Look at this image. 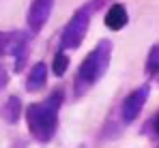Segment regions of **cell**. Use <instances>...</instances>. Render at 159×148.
I'll return each mask as SVG.
<instances>
[{
  "label": "cell",
  "mask_w": 159,
  "mask_h": 148,
  "mask_svg": "<svg viewBox=\"0 0 159 148\" xmlns=\"http://www.w3.org/2000/svg\"><path fill=\"white\" fill-rule=\"evenodd\" d=\"M127 24H129L127 7H125V4H120V2H114V4L107 9V13H106V26L110 28V30L118 32V30H123Z\"/></svg>",
  "instance_id": "cell-7"
},
{
  "label": "cell",
  "mask_w": 159,
  "mask_h": 148,
  "mask_svg": "<svg viewBox=\"0 0 159 148\" xmlns=\"http://www.w3.org/2000/svg\"><path fill=\"white\" fill-rule=\"evenodd\" d=\"M7 84H9V73H7V69L0 65V92L7 88Z\"/></svg>",
  "instance_id": "cell-14"
},
{
  "label": "cell",
  "mask_w": 159,
  "mask_h": 148,
  "mask_svg": "<svg viewBox=\"0 0 159 148\" xmlns=\"http://www.w3.org/2000/svg\"><path fill=\"white\" fill-rule=\"evenodd\" d=\"M110 60H112V41H99L95 49L82 60L78 73H75V82H73V95L75 97H84L110 69Z\"/></svg>",
  "instance_id": "cell-2"
},
{
  "label": "cell",
  "mask_w": 159,
  "mask_h": 148,
  "mask_svg": "<svg viewBox=\"0 0 159 148\" xmlns=\"http://www.w3.org/2000/svg\"><path fill=\"white\" fill-rule=\"evenodd\" d=\"M54 9V0H32L30 9L26 15V24L30 28V32H39L43 26L48 24L50 15Z\"/></svg>",
  "instance_id": "cell-5"
},
{
  "label": "cell",
  "mask_w": 159,
  "mask_h": 148,
  "mask_svg": "<svg viewBox=\"0 0 159 148\" xmlns=\"http://www.w3.org/2000/svg\"><path fill=\"white\" fill-rule=\"evenodd\" d=\"M67 69H69V56L62 49H58V54L54 56V62H52V73L56 77H62L67 73Z\"/></svg>",
  "instance_id": "cell-11"
},
{
  "label": "cell",
  "mask_w": 159,
  "mask_h": 148,
  "mask_svg": "<svg viewBox=\"0 0 159 148\" xmlns=\"http://www.w3.org/2000/svg\"><path fill=\"white\" fill-rule=\"evenodd\" d=\"M48 84V67L45 62H34L26 77V90L28 92H41Z\"/></svg>",
  "instance_id": "cell-8"
},
{
  "label": "cell",
  "mask_w": 159,
  "mask_h": 148,
  "mask_svg": "<svg viewBox=\"0 0 159 148\" xmlns=\"http://www.w3.org/2000/svg\"><path fill=\"white\" fill-rule=\"evenodd\" d=\"M15 39H17V30H13V32H0V58L11 54V49L15 45Z\"/></svg>",
  "instance_id": "cell-12"
},
{
  "label": "cell",
  "mask_w": 159,
  "mask_h": 148,
  "mask_svg": "<svg viewBox=\"0 0 159 148\" xmlns=\"http://www.w3.org/2000/svg\"><path fill=\"white\" fill-rule=\"evenodd\" d=\"M148 97H151V84H142V86L133 88L131 92L123 99V103H120V120L125 124H131L142 114Z\"/></svg>",
  "instance_id": "cell-4"
},
{
  "label": "cell",
  "mask_w": 159,
  "mask_h": 148,
  "mask_svg": "<svg viewBox=\"0 0 159 148\" xmlns=\"http://www.w3.org/2000/svg\"><path fill=\"white\" fill-rule=\"evenodd\" d=\"M11 56L15 58V65H13L15 73L24 71V67H26V62H28V56H30V34L28 32L17 30V39H15L13 49H11Z\"/></svg>",
  "instance_id": "cell-6"
},
{
  "label": "cell",
  "mask_w": 159,
  "mask_h": 148,
  "mask_svg": "<svg viewBox=\"0 0 159 148\" xmlns=\"http://www.w3.org/2000/svg\"><path fill=\"white\" fill-rule=\"evenodd\" d=\"M65 101V90L56 88L50 92V97L39 103H30L26 107V124L28 131L32 135V140H37L39 144H48L52 142L56 131H58V114Z\"/></svg>",
  "instance_id": "cell-1"
},
{
  "label": "cell",
  "mask_w": 159,
  "mask_h": 148,
  "mask_svg": "<svg viewBox=\"0 0 159 148\" xmlns=\"http://www.w3.org/2000/svg\"><path fill=\"white\" fill-rule=\"evenodd\" d=\"M20 116H22V99L17 95H11L0 105V118L7 124H15L20 123Z\"/></svg>",
  "instance_id": "cell-9"
},
{
  "label": "cell",
  "mask_w": 159,
  "mask_h": 148,
  "mask_svg": "<svg viewBox=\"0 0 159 148\" xmlns=\"http://www.w3.org/2000/svg\"><path fill=\"white\" fill-rule=\"evenodd\" d=\"M146 131H151L153 135H159V112H157V116H153V118L148 120V124H146Z\"/></svg>",
  "instance_id": "cell-13"
},
{
  "label": "cell",
  "mask_w": 159,
  "mask_h": 148,
  "mask_svg": "<svg viewBox=\"0 0 159 148\" xmlns=\"http://www.w3.org/2000/svg\"><path fill=\"white\" fill-rule=\"evenodd\" d=\"M144 71L148 77H159V43H155L148 56H146V65H144Z\"/></svg>",
  "instance_id": "cell-10"
},
{
  "label": "cell",
  "mask_w": 159,
  "mask_h": 148,
  "mask_svg": "<svg viewBox=\"0 0 159 148\" xmlns=\"http://www.w3.org/2000/svg\"><path fill=\"white\" fill-rule=\"evenodd\" d=\"M107 0H90L86 4H82L78 11L71 15V20L67 22V26L62 28V34H60V49L67 52V49H78L88 32V26L93 15L106 4Z\"/></svg>",
  "instance_id": "cell-3"
}]
</instances>
